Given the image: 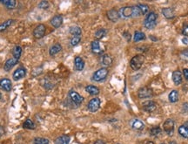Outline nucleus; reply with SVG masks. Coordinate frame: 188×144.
Returning a JSON list of instances; mask_svg holds the SVG:
<instances>
[{"label": "nucleus", "mask_w": 188, "mask_h": 144, "mask_svg": "<svg viewBox=\"0 0 188 144\" xmlns=\"http://www.w3.org/2000/svg\"><path fill=\"white\" fill-rule=\"evenodd\" d=\"M119 15L120 17H123V18H136L138 17L141 14L140 10L138 7V5H134V6H125L122 7L121 9L119 11Z\"/></svg>", "instance_id": "1"}, {"label": "nucleus", "mask_w": 188, "mask_h": 144, "mask_svg": "<svg viewBox=\"0 0 188 144\" xmlns=\"http://www.w3.org/2000/svg\"><path fill=\"white\" fill-rule=\"evenodd\" d=\"M157 19H158V15L156 12L154 11H150L147 14L145 21H144V26L148 29V30H151L156 26L157 25Z\"/></svg>", "instance_id": "2"}, {"label": "nucleus", "mask_w": 188, "mask_h": 144, "mask_svg": "<svg viewBox=\"0 0 188 144\" xmlns=\"http://www.w3.org/2000/svg\"><path fill=\"white\" fill-rule=\"evenodd\" d=\"M145 61V57L142 54H137L135 55L133 58H132V60L130 61V65L131 68L134 71H138L141 67H142L143 64Z\"/></svg>", "instance_id": "3"}, {"label": "nucleus", "mask_w": 188, "mask_h": 144, "mask_svg": "<svg viewBox=\"0 0 188 144\" xmlns=\"http://www.w3.org/2000/svg\"><path fill=\"white\" fill-rule=\"evenodd\" d=\"M109 74V71L106 67H102L100 69L97 70L96 72L92 75V80L96 82H100L102 80L106 79L107 75Z\"/></svg>", "instance_id": "4"}, {"label": "nucleus", "mask_w": 188, "mask_h": 144, "mask_svg": "<svg viewBox=\"0 0 188 144\" xmlns=\"http://www.w3.org/2000/svg\"><path fill=\"white\" fill-rule=\"evenodd\" d=\"M174 125L175 122L173 119H167L166 121L164 122L163 124V128L165 132L169 135V136H172L173 135V133H174Z\"/></svg>", "instance_id": "5"}, {"label": "nucleus", "mask_w": 188, "mask_h": 144, "mask_svg": "<svg viewBox=\"0 0 188 144\" xmlns=\"http://www.w3.org/2000/svg\"><path fill=\"white\" fill-rule=\"evenodd\" d=\"M100 100L99 98H93L87 104V108L88 110L92 113H95L97 112L98 109H99V107H100Z\"/></svg>", "instance_id": "6"}, {"label": "nucleus", "mask_w": 188, "mask_h": 144, "mask_svg": "<svg viewBox=\"0 0 188 144\" xmlns=\"http://www.w3.org/2000/svg\"><path fill=\"white\" fill-rule=\"evenodd\" d=\"M46 25H43V24H40V25H37V26L35 27V29H34V31H33V36H34L35 38L39 39V38H42L46 35Z\"/></svg>", "instance_id": "7"}, {"label": "nucleus", "mask_w": 188, "mask_h": 144, "mask_svg": "<svg viewBox=\"0 0 188 144\" xmlns=\"http://www.w3.org/2000/svg\"><path fill=\"white\" fill-rule=\"evenodd\" d=\"M138 95L139 99H148V98H151L153 95L152 90L147 87H144L138 89Z\"/></svg>", "instance_id": "8"}, {"label": "nucleus", "mask_w": 188, "mask_h": 144, "mask_svg": "<svg viewBox=\"0 0 188 144\" xmlns=\"http://www.w3.org/2000/svg\"><path fill=\"white\" fill-rule=\"evenodd\" d=\"M69 97L72 100V101L76 105H80L84 101V97L81 96L78 93L74 90H71L69 92Z\"/></svg>", "instance_id": "9"}, {"label": "nucleus", "mask_w": 188, "mask_h": 144, "mask_svg": "<svg viewBox=\"0 0 188 144\" xmlns=\"http://www.w3.org/2000/svg\"><path fill=\"white\" fill-rule=\"evenodd\" d=\"M143 110L146 113H152L156 110L157 104L156 102L152 101H148L146 102L143 103Z\"/></svg>", "instance_id": "10"}, {"label": "nucleus", "mask_w": 188, "mask_h": 144, "mask_svg": "<svg viewBox=\"0 0 188 144\" xmlns=\"http://www.w3.org/2000/svg\"><path fill=\"white\" fill-rule=\"evenodd\" d=\"M106 16H107L108 19L111 22H117L120 19L119 11H117L116 9H111L110 11H108L106 12Z\"/></svg>", "instance_id": "11"}, {"label": "nucleus", "mask_w": 188, "mask_h": 144, "mask_svg": "<svg viewBox=\"0 0 188 144\" xmlns=\"http://www.w3.org/2000/svg\"><path fill=\"white\" fill-rule=\"evenodd\" d=\"M25 75H26V69L24 68V67H19L18 69L15 70V72L13 73L12 77H13L14 80L18 81L19 79L24 78Z\"/></svg>", "instance_id": "12"}, {"label": "nucleus", "mask_w": 188, "mask_h": 144, "mask_svg": "<svg viewBox=\"0 0 188 144\" xmlns=\"http://www.w3.org/2000/svg\"><path fill=\"white\" fill-rule=\"evenodd\" d=\"M91 48H92V52L94 54H98V55H101L104 52V49L101 48L100 43L98 40H94L92 42L91 45Z\"/></svg>", "instance_id": "13"}, {"label": "nucleus", "mask_w": 188, "mask_h": 144, "mask_svg": "<svg viewBox=\"0 0 188 144\" xmlns=\"http://www.w3.org/2000/svg\"><path fill=\"white\" fill-rule=\"evenodd\" d=\"M0 88L5 90L6 92H11L12 89V84L11 79H3L0 80Z\"/></svg>", "instance_id": "14"}, {"label": "nucleus", "mask_w": 188, "mask_h": 144, "mask_svg": "<svg viewBox=\"0 0 188 144\" xmlns=\"http://www.w3.org/2000/svg\"><path fill=\"white\" fill-rule=\"evenodd\" d=\"M172 79H173V83L176 86H179L180 84L182 83V80H183V78H182V73L179 71V70H176L173 73V75H172Z\"/></svg>", "instance_id": "15"}, {"label": "nucleus", "mask_w": 188, "mask_h": 144, "mask_svg": "<svg viewBox=\"0 0 188 144\" xmlns=\"http://www.w3.org/2000/svg\"><path fill=\"white\" fill-rule=\"evenodd\" d=\"M50 24L54 28H59L63 24V17L62 15H55L50 19Z\"/></svg>", "instance_id": "16"}, {"label": "nucleus", "mask_w": 188, "mask_h": 144, "mask_svg": "<svg viewBox=\"0 0 188 144\" xmlns=\"http://www.w3.org/2000/svg\"><path fill=\"white\" fill-rule=\"evenodd\" d=\"M100 64L104 67H108L112 64V59L109 54H103L100 58Z\"/></svg>", "instance_id": "17"}, {"label": "nucleus", "mask_w": 188, "mask_h": 144, "mask_svg": "<svg viewBox=\"0 0 188 144\" xmlns=\"http://www.w3.org/2000/svg\"><path fill=\"white\" fill-rule=\"evenodd\" d=\"M161 11H162V14H163V16L165 17V19H173L175 18L174 11H173V8H171V7L163 8V9L161 10Z\"/></svg>", "instance_id": "18"}, {"label": "nucleus", "mask_w": 188, "mask_h": 144, "mask_svg": "<svg viewBox=\"0 0 188 144\" xmlns=\"http://www.w3.org/2000/svg\"><path fill=\"white\" fill-rule=\"evenodd\" d=\"M19 60L15 59V58H11V59H9L8 61H6V62L5 63V65H4V69L6 71V72H9L11 68H13L15 65H17L19 63Z\"/></svg>", "instance_id": "19"}, {"label": "nucleus", "mask_w": 188, "mask_h": 144, "mask_svg": "<svg viewBox=\"0 0 188 144\" xmlns=\"http://www.w3.org/2000/svg\"><path fill=\"white\" fill-rule=\"evenodd\" d=\"M131 127L135 130H142L145 128V124L143 123L142 121L138 119H133L131 121Z\"/></svg>", "instance_id": "20"}, {"label": "nucleus", "mask_w": 188, "mask_h": 144, "mask_svg": "<svg viewBox=\"0 0 188 144\" xmlns=\"http://www.w3.org/2000/svg\"><path fill=\"white\" fill-rule=\"evenodd\" d=\"M74 66H75V69L77 71H82L85 67V61L83 60L81 57H76L74 59Z\"/></svg>", "instance_id": "21"}, {"label": "nucleus", "mask_w": 188, "mask_h": 144, "mask_svg": "<svg viewBox=\"0 0 188 144\" xmlns=\"http://www.w3.org/2000/svg\"><path fill=\"white\" fill-rule=\"evenodd\" d=\"M70 138L69 135H61V136H59L58 138H56L54 143L55 144H69L70 142Z\"/></svg>", "instance_id": "22"}, {"label": "nucleus", "mask_w": 188, "mask_h": 144, "mask_svg": "<svg viewBox=\"0 0 188 144\" xmlns=\"http://www.w3.org/2000/svg\"><path fill=\"white\" fill-rule=\"evenodd\" d=\"M146 38V34L143 33V32L135 31L134 35H133V40H134V42L142 41V40H145Z\"/></svg>", "instance_id": "23"}, {"label": "nucleus", "mask_w": 188, "mask_h": 144, "mask_svg": "<svg viewBox=\"0 0 188 144\" xmlns=\"http://www.w3.org/2000/svg\"><path fill=\"white\" fill-rule=\"evenodd\" d=\"M61 50H62L61 45L59 44V43H57V44H54L53 46L50 47V50H49V53H50V56H54L57 53H59V52H61Z\"/></svg>", "instance_id": "24"}, {"label": "nucleus", "mask_w": 188, "mask_h": 144, "mask_svg": "<svg viewBox=\"0 0 188 144\" xmlns=\"http://www.w3.org/2000/svg\"><path fill=\"white\" fill-rule=\"evenodd\" d=\"M168 99L171 103H176L179 101V92L177 90H172L168 95Z\"/></svg>", "instance_id": "25"}, {"label": "nucleus", "mask_w": 188, "mask_h": 144, "mask_svg": "<svg viewBox=\"0 0 188 144\" xmlns=\"http://www.w3.org/2000/svg\"><path fill=\"white\" fill-rule=\"evenodd\" d=\"M85 91H86L89 94L93 95V96L98 95V94L99 93V88H97V87H95V86H92V85H89V86H87V87L85 88Z\"/></svg>", "instance_id": "26"}, {"label": "nucleus", "mask_w": 188, "mask_h": 144, "mask_svg": "<svg viewBox=\"0 0 188 144\" xmlns=\"http://www.w3.org/2000/svg\"><path fill=\"white\" fill-rule=\"evenodd\" d=\"M69 32L72 35H73V37H80V35L82 33V30H81V28L79 27V26L74 25V26H71L70 27Z\"/></svg>", "instance_id": "27"}, {"label": "nucleus", "mask_w": 188, "mask_h": 144, "mask_svg": "<svg viewBox=\"0 0 188 144\" xmlns=\"http://www.w3.org/2000/svg\"><path fill=\"white\" fill-rule=\"evenodd\" d=\"M0 3H2L7 9H13L17 5V2L15 0H4L0 1Z\"/></svg>", "instance_id": "28"}, {"label": "nucleus", "mask_w": 188, "mask_h": 144, "mask_svg": "<svg viewBox=\"0 0 188 144\" xmlns=\"http://www.w3.org/2000/svg\"><path fill=\"white\" fill-rule=\"evenodd\" d=\"M12 54H13V58L19 61L21 54H22V47L20 46H15L12 50Z\"/></svg>", "instance_id": "29"}, {"label": "nucleus", "mask_w": 188, "mask_h": 144, "mask_svg": "<svg viewBox=\"0 0 188 144\" xmlns=\"http://www.w3.org/2000/svg\"><path fill=\"white\" fill-rule=\"evenodd\" d=\"M179 134L182 137L188 139V127L186 125H181L179 128Z\"/></svg>", "instance_id": "30"}, {"label": "nucleus", "mask_w": 188, "mask_h": 144, "mask_svg": "<svg viewBox=\"0 0 188 144\" xmlns=\"http://www.w3.org/2000/svg\"><path fill=\"white\" fill-rule=\"evenodd\" d=\"M14 21H15L14 19H8V20L5 21L4 23L1 24V25H0V32H4V31H5L7 28L11 26V25L14 23Z\"/></svg>", "instance_id": "31"}, {"label": "nucleus", "mask_w": 188, "mask_h": 144, "mask_svg": "<svg viewBox=\"0 0 188 144\" xmlns=\"http://www.w3.org/2000/svg\"><path fill=\"white\" fill-rule=\"evenodd\" d=\"M106 33H107V31H106V29H104V28L98 29L96 33H95V38H96V40H99V39H101V38H103L105 37V36L106 35Z\"/></svg>", "instance_id": "32"}, {"label": "nucleus", "mask_w": 188, "mask_h": 144, "mask_svg": "<svg viewBox=\"0 0 188 144\" xmlns=\"http://www.w3.org/2000/svg\"><path fill=\"white\" fill-rule=\"evenodd\" d=\"M161 128L160 126H156V127H153V128H151V130H150V135L151 136H158V135H160L161 134Z\"/></svg>", "instance_id": "33"}, {"label": "nucleus", "mask_w": 188, "mask_h": 144, "mask_svg": "<svg viewBox=\"0 0 188 144\" xmlns=\"http://www.w3.org/2000/svg\"><path fill=\"white\" fill-rule=\"evenodd\" d=\"M23 127L26 129H34L35 128V125L33 123V121L31 119H27L26 121L24 122Z\"/></svg>", "instance_id": "34"}, {"label": "nucleus", "mask_w": 188, "mask_h": 144, "mask_svg": "<svg viewBox=\"0 0 188 144\" xmlns=\"http://www.w3.org/2000/svg\"><path fill=\"white\" fill-rule=\"evenodd\" d=\"M138 7L139 8V10H140L142 15H146V14L149 13V6L147 5H145V4H138Z\"/></svg>", "instance_id": "35"}, {"label": "nucleus", "mask_w": 188, "mask_h": 144, "mask_svg": "<svg viewBox=\"0 0 188 144\" xmlns=\"http://www.w3.org/2000/svg\"><path fill=\"white\" fill-rule=\"evenodd\" d=\"M80 41H81V38L80 37H73L71 39L70 44H71L72 47H76V46H78V44H79Z\"/></svg>", "instance_id": "36"}, {"label": "nucleus", "mask_w": 188, "mask_h": 144, "mask_svg": "<svg viewBox=\"0 0 188 144\" xmlns=\"http://www.w3.org/2000/svg\"><path fill=\"white\" fill-rule=\"evenodd\" d=\"M34 144H49V140L46 138H36L34 140Z\"/></svg>", "instance_id": "37"}, {"label": "nucleus", "mask_w": 188, "mask_h": 144, "mask_svg": "<svg viewBox=\"0 0 188 144\" xmlns=\"http://www.w3.org/2000/svg\"><path fill=\"white\" fill-rule=\"evenodd\" d=\"M180 59L186 62H188V49H186L180 52Z\"/></svg>", "instance_id": "38"}, {"label": "nucleus", "mask_w": 188, "mask_h": 144, "mask_svg": "<svg viewBox=\"0 0 188 144\" xmlns=\"http://www.w3.org/2000/svg\"><path fill=\"white\" fill-rule=\"evenodd\" d=\"M38 7H39L40 9H48V8H49V3H48L47 1H46V0H43V1H41V2L38 4Z\"/></svg>", "instance_id": "39"}, {"label": "nucleus", "mask_w": 188, "mask_h": 144, "mask_svg": "<svg viewBox=\"0 0 188 144\" xmlns=\"http://www.w3.org/2000/svg\"><path fill=\"white\" fill-rule=\"evenodd\" d=\"M182 34L186 37L188 36V25H184L183 28H182Z\"/></svg>", "instance_id": "40"}, {"label": "nucleus", "mask_w": 188, "mask_h": 144, "mask_svg": "<svg viewBox=\"0 0 188 144\" xmlns=\"http://www.w3.org/2000/svg\"><path fill=\"white\" fill-rule=\"evenodd\" d=\"M123 35H124V37L126 38V40L127 41H130L131 40V38H132V36H131V34L128 33V32H125L124 33H123Z\"/></svg>", "instance_id": "41"}, {"label": "nucleus", "mask_w": 188, "mask_h": 144, "mask_svg": "<svg viewBox=\"0 0 188 144\" xmlns=\"http://www.w3.org/2000/svg\"><path fill=\"white\" fill-rule=\"evenodd\" d=\"M183 74H184V77L186 78V79H187L188 80V68H185V69H183Z\"/></svg>", "instance_id": "42"}, {"label": "nucleus", "mask_w": 188, "mask_h": 144, "mask_svg": "<svg viewBox=\"0 0 188 144\" xmlns=\"http://www.w3.org/2000/svg\"><path fill=\"white\" fill-rule=\"evenodd\" d=\"M5 128H4V127H3V126H0V136L5 135Z\"/></svg>", "instance_id": "43"}, {"label": "nucleus", "mask_w": 188, "mask_h": 144, "mask_svg": "<svg viewBox=\"0 0 188 144\" xmlns=\"http://www.w3.org/2000/svg\"><path fill=\"white\" fill-rule=\"evenodd\" d=\"M182 42H183V44H185V45H187L188 44V38L186 37H185L182 38Z\"/></svg>", "instance_id": "44"}, {"label": "nucleus", "mask_w": 188, "mask_h": 144, "mask_svg": "<svg viewBox=\"0 0 188 144\" xmlns=\"http://www.w3.org/2000/svg\"><path fill=\"white\" fill-rule=\"evenodd\" d=\"M94 144H106V142L104 141H102V140H98Z\"/></svg>", "instance_id": "45"}, {"label": "nucleus", "mask_w": 188, "mask_h": 144, "mask_svg": "<svg viewBox=\"0 0 188 144\" xmlns=\"http://www.w3.org/2000/svg\"><path fill=\"white\" fill-rule=\"evenodd\" d=\"M160 144H165V143H160ZM168 144H178V143H177L176 142H173H173H170Z\"/></svg>", "instance_id": "46"}, {"label": "nucleus", "mask_w": 188, "mask_h": 144, "mask_svg": "<svg viewBox=\"0 0 188 144\" xmlns=\"http://www.w3.org/2000/svg\"><path fill=\"white\" fill-rule=\"evenodd\" d=\"M146 144H154V142H151V141H150V142H147Z\"/></svg>", "instance_id": "47"}, {"label": "nucleus", "mask_w": 188, "mask_h": 144, "mask_svg": "<svg viewBox=\"0 0 188 144\" xmlns=\"http://www.w3.org/2000/svg\"><path fill=\"white\" fill-rule=\"evenodd\" d=\"M2 98V94H1V93H0V99Z\"/></svg>", "instance_id": "48"}, {"label": "nucleus", "mask_w": 188, "mask_h": 144, "mask_svg": "<svg viewBox=\"0 0 188 144\" xmlns=\"http://www.w3.org/2000/svg\"><path fill=\"white\" fill-rule=\"evenodd\" d=\"M118 144H119V143H118Z\"/></svg>", "instance_id": "49"}]
</instances>
